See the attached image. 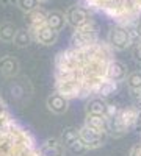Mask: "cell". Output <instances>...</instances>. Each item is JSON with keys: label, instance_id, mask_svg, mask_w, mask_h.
Listing matches in <instances>:
<instances>
[{"label": "cell", "instance_id": "obj_7", "mask_svg": "<svg viewBox=\"0 0 141 156\" xmlns=\"http://www.w3.org/2000/svg\"><path fill=\"white\" fill-rule=\"evenodd\" d=\"M33 41L41 44L44 47H50L54 45L57 41H58V31H55L54 28H50L47 22L39 25V27H33V28H28Z\"/></svg>", "mask_w": 141, "mask_h": 156}, {"label": "cell", "instance_id": "obj_6", "mask_svg": "<svg viewBox=\"0 0 141 156\" xmlns=\"http://www.w3.org/2000/svg\"><path fill=\"white\" fill-rule=\"evenodd\" d=\"M99 41V36H97V28L93 20H89L80 27L74 28V33L71 36V45H88V44H93Z\"/></svg>", "mask_w": 141, "mask_h": 156}, {"label": "cell", "instance_id": "obj_1", "mask_svg": "<svg viewBox=\"0 0 141 156\" xmlns=\"http://www.w3.org/2000/svg\"><path fill=\"white\" fill-rule=\"evenodd\" d=\"M114 48L107 41L71 45L55 58V90L69 100L97 95L107 81L108 64Z\"/></svg>", "mask_w": 141, "mask_h": 156}, {"label": "cell", "instance_id": "obj_10", "mask_svg": "<svg viewBox=\"0 0 141 156\" xmlns=\"http://www.w3.org/2000/svg\"><path fill=\"white\" fill-rule=\"evenodd\" d=\"M65 14H66L68 23L71 25V27H74V28L80 27V25L91 20V17H89V11L86 8H83V6H77V5L68 8V11L65 12Z\"/></svg>", "mask_w": 141, "mask_h": 156}, {"label": "cell", "instance_id": "obj_15", "mask_svg": "<svg viewBox=\"0 0 141 156\" xmlns=\"http://www.w3.org/2000/svg\"><path fill=\"white\" fill-rule=\"evenodd\" d=\"M108 105H110V103H107L104 100V97L96 95L94 98H91L88 101V105H86L85 109H86V114H105L107 115Z\"/></svg>", "mask_w": 141, "mask_h": 156}, {"label": "cell", "instance_id": "obj_30", "mask_svg": "<svg viewBox=\"0 0 141 156\" xmlns=\"http://www.w3.org/2000/svg\"><path fill=\"white\" fill-rule=\"evenodd\" d=\"M49 0H39V3H47Z\"/></svg>", "mask_w": 141, "mask_h": 156}, {"label": "cell", "instance_id": "obj_25", "mask_svg": "<svg viewBox=\"0 0 141 156\" xmlns=\"http://www.w3.org/2000/svg\"><path fill=\"white\" fill-rule=\"evenodd\" d=\"M133 30H135V39H136V42L141 41V20H138L136 23H133Z\"/></svg>", "mask_w": 141, "mask_h": 156}, {"label": "cell", "instance_id": "obj_13", "mask_svg": "<svg viewBox=\"0 0 141 156\" xmlns=\"http://www.w3.org/2000/svg\"><path fill=\"white\" fill-rule=\"evenodd\" d=\"M19 69H20V64L14 56L5 55V56L0 58V75L2 76L13 78L19 73Z\"/></svg>", "mask_w": 141, "mask_h": 156}, {"label": "cell", "instance_id": "obj_22", "mask_svg": "<svg viewBox=\"0 0 141 156\" xmlns=\"http://www.w3.org/2000/svg\"><path fill=\"white\" fill-rule=\"evenodd\" d=\"M16 5L22 12H30L36 8H39V0H16Z\"/></svg>", "mask_w": 141, "mask_h": 156}, {"label": "cell", "instance_id": "obj_11", "mask_svg": "<svg viewBox=\"0 0 141 156\" xmlns=\"http://www.w3.org/2000/svg\"><path fill=\"white\" fill-rule=\"evenodd\" d=\"M46 106L49 111H52L54 114H65L69 109V98H66L65 95H61L60 92L50 94L46 100Z\"/></svg>", "mask_w": 141, "mask_h": 156}, {"label": "cell", "instance_id": "obj_3", "mask_svg": "<svg viewBox=\"0 0 141 156\" xmlns=\"http://www.w3.org/2000/svg\"><path fill=\"white\" fill-rule=\"evenodd\" d=\"M82 3L121 25H133L141 17V0H82Z\"/></svg>", "mask_w": 141, "mask_h": 156}, {"label": "cell", "instance_id": "obj_19", "mask_svg": "<svg viewBox=\"0 0 141 156\" xmlns=\"http://www.w3.org/2000/svg\"><path fill=\"white\" fill-rule=\"evenodd\" d=\"M60 139L63 140V144H65V147L68 148L69 145H72V144H74V142H75L77 139H80L79 128H74V126H69V128H66L65 131L61 133Z\"/></svg>", "mask_w": 141, "mask_h": 156}, {"label": "cell", "instance_id": "obj_16", "mask_svg": "<svg viewBox=\"0 0 141 156\" xmlns=\"http://www.w3.org/2000/svg\"><path fill=\"white\" fill-rule=\"evenodd\" d=\"M68 23L66 20V14H63L61 11H50L47 12V25L50 28H54L55 31H61L65 28V25Z\"/></svg>", "mask_w": 141, "mask_h": 156}, {"label": "cell", "instance_id": "obj_2", "mask_svg": "<svg viewBox=\"0 0 141 156\" xmlns=\"http://www.w3.org/2000/svg\"><path fill=\"white\" fill-rule=\"evenodd\" d=\"M0 156H39L33 136L9 114L5 100L0 98Z\"/></svg>", "mask_w": 141, "mask_h": 156}, {"label": "cell", "instance_id": "obj_21", "mask_svg": "<svg viewBox=\"0 0 141 156\" xmlns=\"http://www.w3.org/2000/svg\"><path fill=\"white\" fill-rule=\"evenodd\" d=\"M125 83H127V86H129V89L132 90V92H135V90H141V72L129 73Z\"/></svg>", "mask_w": 141, "mask_h": 156}, {"label": "cell", "instance_id": "obj_27", "mask_svg": "<svg viewBox=\"0 0 141 156\" xmlns=\"http://www.w3.org/2000/svg\"><path fill=\"white\" fill-rule=\"evenodd\" d=\"M135 56H136V59H139V61H141V41H138V44H136V48H135Z\"/></svg>", "mask_w": 141, "mask_h": 156}, {"label": "cell", "instance_id": "obj_29", "mask_svg": "<svg viewBox=\"0 0 141 156\" xmlns=\"http://www.w3.org/2000/svg\"><path fill=\"white\" fill-rule=\"evenodd\" d=\"M136 126L141 128V109H139V114H138V120H136Z\"/></svg>", "mask_w": 141, "mask_h": 156}, {"label": "cell", "instance_id": "obj_18", "mask_svg": "<svg viewBox=\"0 0 141 156\" xmlns=\"http://www.w3.org/2000/svg\"><path fill=\"white\" fill-rule=\"evenodd\" d=\"M33 41V37L28 31V28L25 30V28H19L16 31V36H14V41H13V44H14L17 48H25V47H28Z\"/></svg>", "mask_w": 141, "mask_h": 156}, {"label": "cell", "instance_id": "obj_26", "mask_svg": "<svg viewBox=\"0 0 141 156\" xmlns=\"http://www.w3.org/2000/svg\"><path fill=\"white\" fill-rule=\"evenodd\" d=\"M129 156H141V144H135V145L130 148Z\"/></svg>", "mask_w": 141, "mask_h": 156}, {"label": "cell", "instance_id": "obj_14", "mask_svg": "<svg viewBox=\"0 0 141 156\" xmlns=\"http://www.w3.org/2000/svg\"><path fill=\"white\" fill-rule=\"evenodd\" d=\"M85 125L96 129L99 133H107L108 129V119L105 114H86Z\"/></svg>", "mask_w": 141, "mask_h": 156}, {"label": "cell", "instance_id": "obj_17", "mask_svg": "<svg viewBox=\"0 0 141 156\" xmlns=\"http://www.w3.org/2000/svg\"><path fill=\"white\" fill-rule=\"evenodd\" d=\"M25 20L28 23V28H33V27H39V25L46 23L47 22V12L41 8H36L30 12L25 14Z\"/></svg>", "mask_w": 141, "mask_h": 156}, {"label": "cell", "instance_id": "obj_12", "mask_svg": "<svg viewBox=\"0 0 141 156\" xmlns=\"http://www.w3.org/2000/svg\"><path fill=\"white\" fill-rule=\"evenodd\" d=\"M129 76V70H127V66L124 62L118 61V59H113L108 64V69H107V80L114 81V83H122L127 80Z\"/></svg>", "mask_w": 141, "mask_h": 156}, {"label": "cell", "instance_id": "obj_4", "mask_svg": "<svg viewBox=\"0 0 141 156\" xmlns=\"http://www.w3.org/2000/svg\"><path fill=\"white\" fill-rule=\"evenodd\" d=\"M138 114H139V108L125 106V108L119 109L114 115L107 117L108 119L107 134L111 136V137H121V136L127 134L133 126H136Z\"/></svg>", "mask_w": 141, "mask_h": 156}, {"label": "cell", "instance_id": "obj_20", "mask_svg": "<svg viewBox=\"0 0 141 156\" xmlns=\"http://www.w3.org/2000/svg\"><path fill=\"white\" fill-rule=\"evenodd\" d=\"M16 28L14 25L6 22V23H2L0 25V41L2 42H13L14 41V36H16Z\"/></svg>", "mask_w": 141, "mask_h": 156}, {"label": "cell", "instance_id": "obj_28", "mask_svg": "<svg viewBox=\"0 0 141 156\" xmlns=\"http://www.w3.org/2000/svg\"><path fill=\"white\" fill-rule=\"evenodd\" d=\"M133 94H135V97H136V100H138V101L141 103V90H135V92H133Z\"/></svg>", "mask_w": 141, "mask_h": 156}, {"label": "cell", "instance_id": "obj_9", "mask_svg": "<svg viewBox=\"0 0 141 156\" xmlns=\"http://www.w3.org/2000/svg\"><path fill=\"white\" fill-rule=\"evenodd\" d=\"M66 150L60 137H49L39 147V156H65Z\"/></svg>", "mask_w": 141, "mask_h": 156}, {"label": "cell", "instance_id": "obj_24", "mask_svg": "<svg viewBox=\"0 0 141 156\" xmlns=\"http://www.w3.org/2000/svg\"><path fill=\"white\" fill-rule=\"evenodd\" d=\"M68 150H69L71 153L77 154V156H82V154H85L86 151H89V150H88V147L83 144V140H82V139H77L72 145H69V147H68Z\"/></svg>", "mask_w": 141, "mask_h": 156}, {"label": "cell", "instance_id": "obj_5", "mask_svg": "<svg viewBox=\"0 0 141 156\" xmlns=\"http://www.w3.org/2000/svg\"><path fill=\"white\" fill-rule=\"evenodd\" d=\"M107 42L116 50V51H124L135 42V37L132 33V25H121L116 23L114 27L110 28Z\"/></svg>", "mask_w": 141, "mask_h": 156}, {"label": "cell", "instance_id": "obj_23", "mask_svg": "<svg viewBox=\"0 0 141 156\" xmlns=\"http://www.w3.org/2000/svg\"><path fill=\"white\" fill-rule=\"evenodd\" d=\"M118 84L119 83H114V81H110V80H107L104 84H102V87L99 89V92H97V95L99 97H108V95H111L113 92H116V89H118Z\"/></svg>", "mask_w": 141, "mask_h": 156}, {"label": "cell", "instance_id": "obj_8", "mask_svg": "<svg viewBox=\"0 0 141 156\" xmlns=\"http://www.w3.org/2000/svg\"><path fill=\"white\" fill-rule=\"evenodd\" d=\"M79 133H80V139L83 140V144L88 147V150H96L100 148L102 145L105 144V139H107V133H99L96 129L89 128L83 123L82 128H79Z\"/></svg>", "mask_w": 141, "mask_h": 156}]
</instances>
